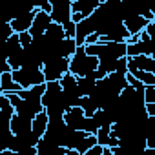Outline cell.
<instances>
[{"label":"cell","mask_w":155,"mask_h":155,"mask_svg":"<svg viewBox=\"0 0 155 155\" xmlns=\"http://www.w3.org/2000/svg\"><path fill=\"white\" fill-rule=\"evenodd\" d=\"M99 66V60L91 55L86 53L84 46H79L75 49L73 57L69 58V68H68V73H71L73 77L81 79V77H88L90 73H93Z\"/></svg>","instance_id":"cell-1"},{"label":"cell","mask_w":155,"mask_h":155,"mask_svg":"<svg viewBox=\"0 0 155 155\" xmlns=\"http://www.w3.org/2000/svg\"><path fill=\"white\" fill-rule=\"evenodd\" d=\"M11 79L20 86V90H29L33 86L46 84L42 69H37V68H20V69H15V71H11Z\"/></svg>","instance_id":"cell-2"},{"label":"cell","mask_w":155,"mask_h":155,"mask_svg":"<svg viewBox=\"0 0 155 155\" xmlns=\"http://www.w3.org/2000/svg\"><path fill=\"white\" fill-rule=\"evenodd\" d=\"M69 68V58L62 57H51L42 64V75L46 82H58L62 77L68 73Z\"/></svg>","instance_id":"cell-3"},{"label":"cell","mask_w":155,"mask_h":155,"mask_svg":"<svg viewBox=\"0 0 155 155\" xmlns=\"http://www.w3.org/2000/svg\"><path fill=\"white\" fill-rule=\"evenodd\" d=\"M68 130H69V128L64 124L62 119H55V120H49V119H48V128H46L42 139L48 140V142H51V144H55V146L64 148V140H66Z\"/></svg>","instance_id":"cell-4"},{"label":"cell","mask_w":155,"mask_h":155,"mask_svg":"<svg viewBox=\"0 0 155 155\" xmlns=\"http://www.w3.org/2000/svg\"><path fill=\"white\" fill-rule=\"evenodd\" d=\"M155 53V42L146 35V31H142L139 35V40L133 44H126V57H139V55H146V57H153Z\"/></svg>","instance_id":"cell-5"},{"label":"cell","mask_w":155,"mask_h":155,"mask_svg":"<svg viewBox=\"0 0 155 155\" xmlns=\"http://www.w3.org/2000/svg\"><path fill=\"white\" fill-rule=\"evenodd\" d=\"M6 60H8L11 71L22 68V46H20L18 35H15V33L6 40Z\"/></svg>","instance_id":"cell-6"},{"label":"cell","mask_w":155,"mask_h":155,"mask_svg":"<svg viewBox=\"0 0 155 155\" xmlns=\"http://www.w3.org/2000/svg\"><path fill=\"white\" fill-rule=\"evenodd\" d=\"M51 2V22L64 26L66 22L71 20V0H49Z\"/></svg>","instance_id":"cell-7"},{"label":"cell","mask_w":155,"mask_h":155,"mask_svg":"<svg viewBox=\"0 0 155 155\" xmlns=\"http://www.w3.org/2000/svg\"><path fill=\"white\" fill-rule=\"evenodd\" d=\"M126 58H128V57H126ZM133 71L155 73V60H153V57L139 55V57H131V58H128V73H133Z\"/></svg>","instance_id":"cell-8"},{"label":"cell","mask_w":155,"mask_h":155,"mask_svg":"<svg viewBox=\"0 0 155 155\" xmlns=\"http://www.w3.org/2000/svg\"><path fill=\"white\" fill-rule=\"evenodd\" d=\"M64 124L69 128V130H77V131H82V126H84V120H86V115L81 108H69L64 117H62Z\"/></svg>","instance_id":"cell-9"},{"label":"cell","mask_w":155,"mask_h":155,"mask_svg":"<svg viewBox=\"0 0 155 155\" xmlns=\"http://www.w3.org/2000/svg\"><path fill=\"white\" fill-rule=\"evenodd\" d=\"M49 24H51V17L48 15V13H42V11H38L37 9V13H35V18H33V24H31V28H29V35H31V38H37V37H42L44 33H46V29L49 28Z\"/></svg>","instance_id":"cell-10"},{"label":"cell","mask_w":155,"mask_h":155,"mask_svg":"<svg viewBox=\"0 0 155 155\" xmlns=\"http://www.w3.org/2000/svg\"><path fill=\"white\" fill-rule=\"evenodd\" d=\"M101 4V0H71V13L81 15V18H88Z\"/></svg>","instance_id":"cell-11"},{"label":"cell","mask_w":155,"mask_h":155,"mask_svg":"<svg viewBox=\"0 0 155 155\" xmlns=\"http://www.w3.org/2000/svg\"><path fill=\"white\" fill-rule=\"evenodd\" d=\"M35 13H37V8H35L33 11H29V13H22V15H18L17 18H13V20L9 22V26H11L13 33H15V35L28 33V31H29V28H31V24H33Z\"/></svg>","instance_id":"cell-12"},{"label":"cell","mask_w":155,"mask_h":155,"mask_svg":"<svg viewBox=\"0 0 155 155\" xmlns=\"http://www.w3.org/2000/svg\"><path fill=\"white\" fill-rule=\"evenodd\" d=\"M95 139H97V146H102V148H117L119 146V140L111 135V128H101L97 133H95Z\"/></svg>","instance_id":"cell-13"},{"label":"cell","mask_w":155,"mask_h":155,"mask_svg":"<svg viewBox=\"0 0 155 155\" xmlns=\"http://www.w3.org/2000/svg\"><path fill=\"white\" fill-rule=\"evenodd\" d=\"M9 130L13 135H20V133H26V131H31V120L20 117V115H13L11 117V122H9Z\"/></svg>","instance_id":"cell-14"},{"label":"cell","mask_w":155,"mask_h":155,"mask_svg":"<svg viewBox=\"0 0 155 155\" xmlns=\"http://www.w3.org/2000/svg\"><path fill=\"white\" fill-rule=\"evenodd\" d=\"M77 49V44L73 38H64L57 44V57H62V58H71L73 53Z\"/></svg>","instance_id":"cell-15"},{"label":"cell","mask_w":155,"mask_h":155,"mask_svg":"<svg viewBox=\"0 0 155 155\" xmlns=\"http://www.w3.org/2000/svg\"><path fill=\"white\" fill-rule=\"evenodd\" d=\"M20 91V86L11 79V73H4L0 77V93L2 95H8V93H18Z\"/></svg>","instance_id":"cell-16"},{"label":"cell","mask_w":155,"mask_h":155,"mask_svg":"<svg viewBox=\"0 0 155 155\" xmlns=\"http://www.w3.org/2000/svg\"><path fill=\"white\" fill-rule=\"evenodd\" d=\"M46 128H48V115L42 111V113H38V115L31 120V131L35 133V137L42 139V135H44Z\"/></svg>","instance_id":"cell-17"},{"label":"cell","mask_w":155,"mask_h":155,"mask_svg":"<svg viewBox=\"0 0 155 155\" xmlns=\"http://www.w3.org/2000/svg\"><path fill=\"white\" fill-rule=\"evenodd\" d=\"M106 81H108V84L120 95V91L124 90V88H128V81H126V75H120V73H110L108 77H106Z\"/></svg>","instance_id":"cell-18"},{"label":"cell","mask_w":155,"mask_h":155,"mask_svg":"<svg viewBox=\"0 0 155 155\" xmlns=\"http://www.w3.org/2000/svg\"><path fill=\"white\" fill-rule=\"evenodd\" d=\"M97 81H93L91 77H81V79H77V88H79V95L81 97H90L93 88H95Z\"/></svg>","instance_id":"cell-19"},{"label":"cell","mask_w":155,"mask_h":155,"mask_svg":"<svg viewBox=\"0 0 155 155\" xmlns=\"http://www.w3.org/2000/svg\"><path fill=\"white\" fill-rule=\"evenodd\" d=\"M17 17H18V8L17 6L0 4V24H9Z\"/></svg>","instance_id":"cell-20"},{"label":"cell","mask_w":155,"mask_h":155,"mask_svg":"<svg viewBox=\"0 0 155 155\" xmlns=\"http://www.w3.org/2000/svg\"><path fill=\"white\" fill-rule=\"evenodd\" d=\"M44 37H46V38H49L51 42H60V40H64V38H66L62 26H58V24H53V22H51V24H49V28L46 29Z\"/></svg>","instance_id":"cell-21"},{"label":"cell","mask_w":155,"mask_h":155,"mask_svg":"<svg viewBox=\"0 0 155 155\" xmlns=\"http://www.w3.org/2000/svg\"><path fill=\"white\" fill-rule=\"evenodd\" d=\"M93 120L97 122L99 130H101V128H111V126H113V120L110 119V115H108L104 110H97L95 115H93Z\"/></svg>","instance_id":"cell-22"},{"label":"cell","mask_w":155,"mask_h":155,"mask_svg":"<svg viewBox=\"0 0 155 155\" xmlns=\"http://www.w3.org/2000/svg\"><path fill=\"white\" fill-rule=\"evenodd\" d=\"M79 108L84 111V115L86 117H93L95 115V111L99 110L97 106H95V102L90 99V97H81V102H79Z\"/></svg>","instance_id":"cell-23"},{"label":"cell","mask_w":155,"mask_h":155,"mask_svg":"<svg viewBox=\"0 0 155 155\" xmlns=\"http://www.w3.org/2000/svg\"><path fill=\"white\" fill-rule=\"evenodd\" d=\"M93 146H97V139H95V135H86L81 142H79V146H77V150L75 151H79V155H82V153H86L90 148H93Z\"/></svg>","instance_id":"cell-24"},{"label":"cell","mask_w":155,"mask_h":155,"mask_svg":"<svg viewBox=\"0 0 155 155\" xmlns=\"http://www.w3.org/2000/svg\"><path fill=\"white\" fill-rule=\"evenodd\" d=\"M0 111L6 113V115H9V117H13V115H15V110H13V106H11L9 99H8L6 95H2V93H0Z\"/></svg>","instance_id":"cell-25"},{"label":"cell","mask_w":155,"mask_h":155,"mask_svg":"<svg viewBox=\"0 0 155 155\" xmlns=\"http://www.w3.org/2000/svg\"><path fill=\"white\" fill-rule=\"evenodd\" d=\"M144 104H155V86H144Z\"/></svg>","instance_id":"cell-26"},{"label":"cell","mask_w":155,"mask_h":155,"mask_svg":"<svg viewBox=\"0 0 155 155\" xmlns=\"http://www.w3.org/2000/svg\"><path fill=\"white\" fill-rule=\"evenodd\" d=\"M13 35V29L9 24H0V42H6Z\"/></svg>","instance_id":"cell-27"},{"label":"cell","mask_w":155,"mask_h":155,"mask_svg":"<svg viewBox=\"0 0 155 155\" xmlns=\"http://www.w3.org/2000/svg\"><path fill=\"white\" fill-rule=\"evenodd\" d=\"M115 73H120V75H128V58L122 57L117 60V66H115Z\"/></svg>","instance_id":"cell-28"},{"label":"cell","mask_w":155,"mask_h":155,"mask_svg":"<svg viewBox=\"0 0 155 155\" xmlns=\"http://www.w3.org/2000/svg\"><path fill=\"white\" fill-rule=\"evenodd\" d=\"M18 40H20V46L24 48V46H29L33 38H31V35H29V33H20V35H18Z\"/></svg>","instance_id":"cell-29"},{"label":"cell","mask_w":155,"mask_h":155,"mask_svg":"<svg viewBox=\"0 0 155 155\" xmlns=\"http://www.w3.org/2000/svg\"><path fill=\"white\" fill-rule=\"evenodd\" d=\"M82 155H102V146H93V148H90L86 153H82Z\"/></svg>","instance_id":"cell-30"},{"label":"cell","mask_w":155,"mask_h":155,"mask_svg":"<svg viewBox=\"0 0 155 155\" xmlns=\"http://www.w3.org/2000/svg\"><path fill=\"white\" fill-rule=\"evenodd\" d=\"M0 155H28V153H17V151H0Z\"/></svg>","instance_id":"cell-31"},{"label":"cell","mask_w":155,"mask_h":155,"mask_svg":"<svg viewBox=\"0 0 155 155\" xmlns=\"http://www.w3.org/2000/svg\"><path fill=\"white\" fill-rule=\"evenodd\" d=\"M140 155H155V150H151V148H146Z\"/></svg>","instance_id":"cell-32"},{"label":"cell","mask_w":155,"mask_h":155,"mask_svg":"<svg viewBox=\"0 0 155 155\" xmlns=\"http://www.w3.org/2000/svg\"><path fill=\"white\" fill-rule=\"evenodd\" d=\"M66 155H79V151H75V150H68Z\"/></svg>","instance_id":"cell-33"},{"label":"cell","mask_w":155,"mask_h":155,"mask_svg":"<svg viewBox=\"0 0 155 155\" xmlns=\"http://www.w3.org/2000/svg\"><path fill=\"white\" fill-rule=\"evenodd\" d=\"M0 151H6V150H4V146H2V142H0Z\"/></svg>","instance_id":"cell-34"},{"label":"cell","mask_w":155,"mask_h":155,"mask_svg":"<svg viewBox=\"0 0 155 155\" xmlns=\"http://www.w3.org/2000/svg\"><path fill=\"white\" fill-rule=\"evenodd\" d=\"M0 77H2V75H0Z\"/></svg>","instance_id":"cell-35"}]
</instances>
